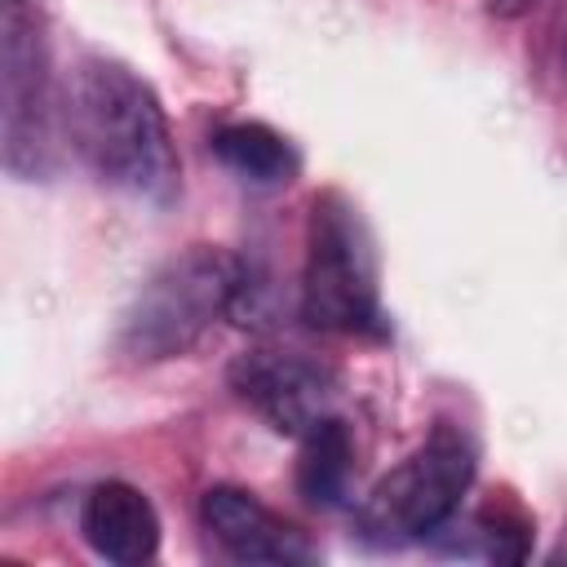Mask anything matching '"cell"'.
Segmentation results:
<instances>
[{
  "label": "cell",
  "instance_id": "obj_1",
  "mask_svg": "<svg viewBox=\"0 0 567 567\" xmlns=\"http://www.w3.org/2000/svg\"><path fill=\"white\" fill-rule=\"evenodd\" d=\"M66 124L75 151L89 168L146 204H168L177 195V151L155 93L120 62L89 58L71 75Z\"/></svg>",
  "mask_w": 567,
  "mask_h": 567
},
{
  "label": "cell",
  "instance_id": "obj_2",
  "mask_svg": "<svg viewBox=\"0 0 567 567\" xmlns=\"http://www.w3.org/2000/svg\"><path fill=\"white\" fill-rule=\"evenodd\" d=\"M244 292L239 257L221 248H186L182 257L164 261L142 292L133 297L120 323V354L133 363H159L186 354L226 310H235Z\"/></svg>",
  "mask_w": 567,
  "mask_h": 567
},
{
  "label": "cell",
  "instance_id": "obj_3",
  "mask_svg": "<svg viewBox=\"0 0 567 567\" xmlns=\"http://www.w3.org/2000/svg\"><path fill=\"white\" fill-rule=\"evenodd\" d=\"M301 315L323 332H377V266L359 213L341 195H319L306 230Z\"/></svg>",
  "mask_w": 567,
  "mask_h": 567
},
{
  "label": "cell",
  "instance_id": "obj_4",
  "mask_svg": "<svg viewBox=\"0 0 567 567\" xmlns=\"http://www.w3.org/2000/svg\"><path fill=\"white\" fill-rule=\"evenodd\" d=\"M474 478V452L465 434L434 430L403 465H394L363 501L359 532L372 545H408L439 532L461 505Z\"/></svg>",
  "mask_w": 567,
  "mask_h": 567
},
{
  "label": "cell",
  "instance_id": "obj_5",
  "mask_svg": "<svg viewBox=\"0 0 567 567\" xmlns=\"http://www.w3.org/2000/svg\"><path fill=\"white\" fill-rule=\"evenodd\" d=\"M0 93H4V164L13 173H35L44 151V40L35 31V13L22 0L4 4L0 27Z\"/></svg>",
  "mask_w": 567,
  "mask_h": 567
},
{
  "label": "cell",
  "instance_id": "obj_6",
  "mask_svg": "<svg viewBox=\"0 0 567 567\" xmlns=\"http://www.w3.org/2000/svg\"><path fill=\"white\" fill-rule=\"evenodd\" d=\"M230 385L279 434H297L301 439L310 425L332 416L328 377L315 363L297 359V354H279V350L239 354L235 368H230Z\"/></svg>",
  "mask_w": 567,
  "mask_h": 567
},
{
  "label": "cell",
  "instance_id": "obj_7",
  "mask_svg": "<svg viewBox=\"0 0 567 567\" xmlns=\"http://www.w3.org/2000/svg\"><path fill=\"white\" fill-rule=\"evenodd\" d=\"M199 514L213 540L239 563H315V545L306 540V532L284 523L244 487H208Z\"/></svg>",
  "mask_w": 567,
  "mask_h": 567
},
{
  "label": "cell",
  "instance_id": "obj_8",
  "mask_svg": "<svg viewBox=\"0 0 567 567\" xmlns=\"http://www.w3.org/2000/svg\"><path fill=\"white\" fill-rule=\"evenodd\" d=\"M80 532L106 563H146L159 545V518L133 483H97L84 501Z\"/></svg>",
  "mask_w": 567,
  "mask_h": 567
},
{
  "label": "cell",
  "instance_id": "obj_9",
  "mask_svg": "<svg viewBox=\"0 0 567 567\" xmlns=\"http://www.w3.org/2000/svg\"><path fill=\"white\" fill-rule=\"evenodd\" d=\"M213 155L248 186H288L297 177V151L284 133H275L270 124L257 120H239L217 128L213 137Z\"/></svg>",
  "mask_w": 567,
  "mask_h": 567
},
{
  "label": "cell",
  "instance_id": "obj_10",
  "mask_svg": "<svg viewBox=\"0 0 567 567\" xmlns=\"http://www.w3.org/2000/svg\"><path fill=\"white\" fill-rule=\"evenodd\" d=\"M350 474H354V439H350V425L332 412L301 434L297 487L310 505H337L350 487Z\"/></svg>",
  "mask_w": 567,
  "mask_h": 567
},
{
  "label": "cell",
  "instance_id": "obj_11",
  "mask_svg": "<svg viewBox=\"0 0 567 567\" xmlns=\"http://www.w3.org/2000/svg\"><path fill=\"white\" fill-rule=\"evenodd\" d=\"M558 558H567V536H563V545H558Z\"/></svg>",
  "mask_w": 567,
  "mask_h": 567
}]
</instances>
